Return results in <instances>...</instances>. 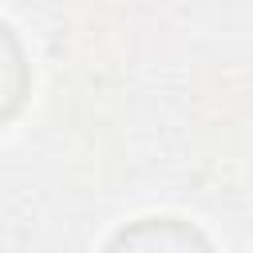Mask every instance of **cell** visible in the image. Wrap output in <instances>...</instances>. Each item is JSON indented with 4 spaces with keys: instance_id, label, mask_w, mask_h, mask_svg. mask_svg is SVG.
Here are the masks:
<instances>
[{
    "instance_id": "obj_1",
    "label": "cell",
    "mask_w": 253,
    "mask_h": 253,
    "mask_svg": "<svg viewBox=\"0 0 253 253\" xmlns=\"http://www.w3.org/2000/svg\"><path fill=\"white\" fill-rule=\"evenodd\" d=\"M103 253H213V249L182 217H138L123 225Z\"/></svg>"
}]
</instances>
